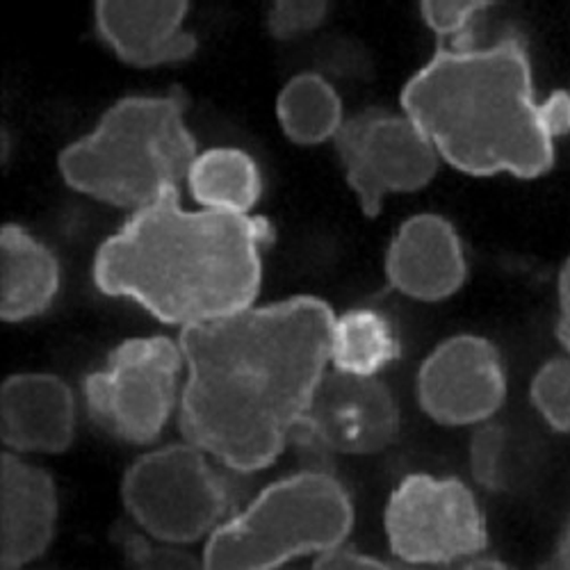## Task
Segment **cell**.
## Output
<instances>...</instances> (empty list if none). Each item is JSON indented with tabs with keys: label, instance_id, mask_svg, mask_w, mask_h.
<instances>
[{
	"label": "cell",
	"instance_id": "cb8c5ba5",
	"mask_svg": "<svg viewBox=\"0 0 570 570\" xmlns=\"http://www.w3.org/2000/svg\"><path fill=\"white\" fill-rule=\"evenodd\" d=\"M557 336L561 345L570 352V261L561 267L559 274V324Z\"/></svg>",
	"mask_w": 570,
	"mask_h": 570
},
{
	"label": "cell",
	"instance_id": "7402d4cb",
	"mask_svg": "<svg viewBox=\"0 0 570 570\" xmlns=\"http://www.w3.org/2000/svg\"><path fill=\"white\" fill-rule=\"evenodd\" d=\"M328 0H272L269 30L278 39H288L313 30L326 14Z\"/></svg>",
	"mask_w": 570,
	"mask_h": 570
},
{
	"label": "cell",
	"instance_id": "ac0fdd59",
	"mask_svg": "<svg viewBox=\"0 0 570 570\" xmlns=\"http://www.w3.org/2000/svg\"><path fill=\"white\" fill-rule=\"evenodd\" d=\"M276 117L283 132L304 147L334 139L345 121L338 91L317 73H299L288 80L278 94Z\"/></svg>",
	"mask_w": 570,
	"mask_h": 570
},
{
	"label": "cell",
	"instance_id": "603a6c76",
	"mask_svg": "<svg viewBox=\"0 0 570 570\" xmlns=\"http://www.w3.org/2000/svg\"><path fill=\"white\" fill-rule=\"evenodd\" d=\"M117 541L121 543L126 559L137 568H197L199 566L193 557L180 552L178 548H169V543L149 546L145 539L132 534L130 530L117 532Z\"/></svg>",
	"mask_w": 570,
	"mask_h": 570
},
{
	"label": "cell",
	"instance_id": "e0dca14e",
	"mask_svg": "<svg viewBox=\"0 0 570 570\" xmlns=\"http://www.w3.org/2000/svg\"><path fill=\"white\" fill-rule=\"evenodd\" d=\"M187 187L202 208L249 215L261 199L263 176L247 151L217 147L195 158Z\"/></svg>",
	"mask_w": 570,
	"mask_h": 570
},
{
	"label": "cell",
	"instance_id": "44dd1931",
	"mask_svg": "<svg viewBox=\"0 0 570 570\" xmlns=\"http://www.w3.org/2000/svg\"><path fill=\"white\" fill-rule=\"evenodd\" d=\"M495 0H420L422 17L439 37H461Z\"/></svg>",
	"mask_w": 570,
	"mask_h": 570
},
{
	"label": "cell",
	"instance_id": "9c48e42d",
	"mask_svg": "<svg viewBox=\"0 0 570 570\" xmlns=\"http://www.w3.org/2000/svg\"><path fill=\"white\" fill-rule=\"evenodd\" d=\"M334 145L367 217L379 215L386 195L430 183L441 158L411 117L376 108L345 119Z\"/></svg>",
	"mask_w": 570,
	"mask_h": 570
},
{
	"label": "cell",
	"instance_id": "277c9868",
	"mask_svg": "<svg viewBox=\"0 0 570 570\" xmlns=\"http://www.w3.org/2000/svg\"><path fill=\"white\" fill-rule=\"evenodd\" d=\"M197 156L185 99L174 91L121 99L97 128L60 154L58 167L76 193L135 213L180 193Z\"/></svg>",
	"mask_w": 570,
	"mask_h": 570
},
{
	"label": "cell",
	"instance_id": "7c38bea8",
	"mask_svg": "<svg viewBox=\"0 0 570 570\" xmlns=\"http://www.w3.org/2000/svg\"><path fill=\"white\" fill-rule=\"evenodd\" d=\"M189 0H97V30L115 56L132 67L193 58L197 39L185 30Z\"/></svg>",
	"mask_w": 570,
	"mask_h": 570
},
{
	"label": "cell",
	"instance_id": "5b68a950",
	"mask_svg": "<svg viewBox=\"0 0 570 570\" xmlns=\"http://www.w3.org/2000/svg\"><path fill=\"white\" fill-rule=\"evenodd\" d=\"M354 525L347 489L324 470L283 478L235 511L208 537L202 566L210 570H267L295 557L345 546Z\"/></svg>",
	"mask_w": 570,
	"mask_h": 570
},
{
	"label": "cell",
	"instance_id": "6da1fadb",
	"mask_svg": "<svg viewBox=\"0 0 570 570\" xmlns=\"http://www.w3.org/2000/svg\"><path fill=\"white\" fill-rule=\"evenodd\" d=\"M334 320L326 302L302 295L183 326V439L240 474L269 468L302 434Z\"/></svg>",
	"mask_w": 570,
	"mask_h": 570
},
{
	"label": "cell",
	"instance_id": "ffe728a7",
	"mask_svg": "<svg viewBox=\"0 0 570 570\" xmlns=\"http://www.w3.org/2000/svg\"><path fill=\"white\" fill-rule=\"evenodd\" d=\"M532 402L550 426L570 432V358L550 361L537 372Z\"/></svg>",
	"mask_w": 570,
	"mask_h": 570
},
{
	"label": "cell",
	"instance_id": "8fae6325",
	"mask_svg": "<svg viewBox=\"0 0 570 570\" xmlns=\"http://www.w3.org/2000/svg\"><path fill=\"white\" fill-rule=\"evenodd\" d=\"M504 395L500 354L478 336H454L441 343L417 372L422 411L448 426L489 420L502 406Z\"/></svg>",
	"mask_w": 570,
	"mask_h": 570
},
{
	"label": "cell",
	"instance_id": "7a4b0ae2",
	"mask_svg": "<svg viewBox=\"0 0 570 570\" xmlns=\"http://www.w3.org/2000/svg\"><path fill=\"white\" fill-rule=\"evenodd\" d=\"M265 217L183 210L180 193L139 208L94 258V285L165 324H199L252 308L263 283Z\"/></svg>",
	"mask_w": 570,
	"mask_h": 570
},
{
	"label": "cell",
	"instance_id": "9a60e30c",
	"mask_svg": "<svg viewBox=\"0 0 570 570\" xmlns=\"http://www.w3.org/2000/svg\"><path fill=\"white\" fill-rule=\"evenodd\" d=\"M58 491L46 470L6 452L0 459V566L21 568L49 550Z\"/></svg>",
	"mask_w": 570,
	"mask_h": 570
},
{
	"label": "cell",
	"instance_id": "5bb4252c",
	"mask_svg": "<svg viewBox=\"0 0 570 570\" xmlns=\"http://www.w3.org/2000/svg\"><path fill=\"white\" fill-rule=\"evenodd\" d=\"M76 400L56 374H14L0 389V439L21 454H60L73 441Z\"/></svg>",
	"mask_w": 570,
	"mask_h": 570
},
{
	"label": "cell",
	"instance_id": "d4e9b609",
	"mask_svg": "<svg viewBox=\"0 0 570 570\" xmlns=\"http://www.w3.org/2000/svg\"><path fill=\"white\" fill-rule=\"evenodd\" d=\"M552 563L557 568H570V522L566 525V530L561 532V539L557 543V552L552 557Z\"/></svg>",
	"mask_w": 570,
	"mask_h": 570
},
{
	"label": "cell",
	"instance_id": "30bf717a",
	"mask_svg": "<svg viewBox=\"0 0 570 570\" xmlns=\"http://www.w3.org/2000/svg\"><path fill=\"white\" fill-rule=\"evenodd\" d=\"M400 432L393 393L376 374L324 372L311 397L299 439L345 456L386 450Z\"/></svg>",
	"mask_w": 570,
	"mask_h": 570
},
{
	"label": "cell",
	"instance_id": "52a82bcc",
	"mask_svg": "<svg viewBox=\"0 0 570 570\" xmlns=\"http://www.w3.org/2000/svg\"><path fill=\"white\" fill-rule=\"evenodd\" d=\"M183 363L180 345L167 336L124 341L85 379L89 417L124 443H154L174 411Z\"/></svg>",
	"mask_w": 570,
	"mask_h": 570
},
{
	"label": "cell",
	"instance_id": "3957f363",
	"mask_svg": "<svg viewBox=\"0 0 570 570\" xmlns=\"http://www.w3.org/2000/svg\"><path fill=\"white\" fill-rule=\"evenodd\" d=\"M402 110L459 171L534 178L554 163L557 137L515 32L482 46H441L404 85Z\"/></svg>",
	"mask_w": 570,
	"mask_h": 570
},
{
	"label": "cell",
	"instance_id": "2e32d148",
	"mask_svg": "<svg viewBox=\"0 0 570 570\" xmlns=\"http://www.w3.org/2000/svg\"><path fill=\"white\" fill-rule=\"evenodd\" d=\"M60 293L56 254L19 224L0 230V317L23 322L49 311Z\"/></svg>",
	"mask_w": 570,
	"mask_h": 570
},
{
	"label": "cell",
	"instance_id": "ba28073f",
	"mask_svg": "<svg viewBox=\"0 0 570 570\" xmlns=\"http://www.w3.org/2000/svg\"><path fill=\"white\" fill-rule=\"evenodd\" d=\"M391 552L404 563L454 566L489 546L487 518L472 491L454 478L409 474L386 507Z\"/></svg>",
	"mask_w": 570,
	"mask_h": 570
},
{
	"label": "cell",
	"instance_id": "8992f818",
	"mask_svg": "<svg viewBox=\"0 0 570 570\" xmlns=\"http://www.w3.org/2000/svg\"><path fill=\"white\" fill-rule=\"evenodd\" d=\"M206 456L193 443H178L139 456L126 470L124 507L158 543H197L237 511L240 472L217 468Z\"/></svg>",
	"mask_w": 570,
	"mask_h": 570
},
{
	"label": "cell",
	"instance_id": "4fadbf2b",
	"mask_svg": "<svg viewBox=\"0 0 570 570\" xmlns=\"http://www.w3.org/2000/svg\"><path fill=\"white\" fill-rule=\"evenodd\" d=\"M468 267L461 237L439 215H415L395 233L386 256V276L395 291L417 302H441L454 295Z\"/></svg>",
	"mask_w": 570,
	"mask_h": 570
},
{
	"label": "cell",
	"instance_id": "d6986e66",
	"mask_svg": "<svg viewBox=\"0 0 570 570\" xmlns=\"http://www.w3.org/2000/svg\"><path fill=\"white\" fill-rule=\"evenodd\" d=\"M400 356V341L389 317L370 308L347 311L334 320L328 363L352 374H376Z\"/></svg>",
	"mask_w": 570,
	"mask_h": 570
}]
</instances>
